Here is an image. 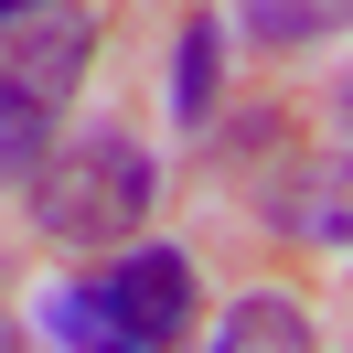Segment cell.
Wrapping results in <instances>:
<instances>
[{
	"mask_svg": "<svg viewBox=\"0 0 353 353\" xmlns=\"http://www.w3.org/2000/svg\"><path fill=\"white\" fill-rule=\"evenodd\" d=\"M343 11H353V0H236V32L257 54H300V43H321Z\"/></svg>",
	"mask_w": 353,
	"mask_h": 353,
	"instance_id": "52a82bcc",
	"label": "cell"
},
{
	"mask_svg": "<svg viewBox=\"0 0 353 353\" xmlns=\"http://www.w3.org/2000/svg\"><path fill=\"white\" fill-rule=\"evenodd\" d=\"M86 54H97V22L75 0H22V11H0V86L32 97V108L65 118V97L86 86Z\"/></svg>",
	"mask_w": 353,
	"mask_h": 353,
	"instance_id": "7a4b0ae2",
	"label": "cell"
},
{
	"mask_svg": "<svg viewBox=\"0 0 353 353\" xmlns=\"http://www.w3.org/2000/svg\"><path fill=\"white\" fill-rule=\"evenodd\" d=\"M214 343H225V353H257V343H268V353H310L321 332H310V310L289 300V289H246V300L214 321Z\"/></svg>",
	"mask_w": 353,
	"mask_h": 353,
	"instance_id": "5b68a950",
	"label": "cell"
},
{
	"mask_svg": "<svg viewBox=\"0 0 353 353\" xmlns=\"http://www.w3.org/2000/svg\"><path fill=\"white\" fill-rule=\"evenodd\" d=\"M214 75H225V22H193L182 54H172V118H182V129L214 118Z\"/></svg>",
	"mask_w": 353,
	"mask_h": 353,
	"instance_id": "9c48e42d",
	"label": "cell"
},
{
	"mask_svg": "<svg viewBox=\"0 0 353 353\" xmlns=\"http://www.w3.org/2000/svg\"><path fill=\"white\" fill-rule=\"evenodd\" d=\"M0 343H11V310H0Z\"/></svg>",
	"mask_w": 353,
	"mask_h": 353,
	"instance_id": "30bf717a",
	"label": "cell"
},
{
	"mask_svg": "<svg viewBox=\"0 0 353 353\" xmlns=\"http://www.w3.org/2000/svg\"><path fill=\"white\" fill-rule=\"evenodd\" d=\"M32 332L65 343V353H129V343H118V321H108V300H97V279L43 289V300H32Z\"/></svg>",
	"mask_w": 353,
	"mask_h": 353,
	"instance_id": "8992f818",
	"label": "cell"
},
{
	"mask_svg": "<svg viewBox=\"0 0 353 353\" xmlns=\"http://www.w3.org/2000/svg\"><path fill=\"white\" fill-rule=\"evenodd\" d=\"M343 118H353V97H343Z\"/></svg>",
	"mask_w": 353,
	"mask_h": 353,
	"instance_id": "7c38bea8",
	"label": "cell"
},
{
	"mask_svg": "<svg viewBox=\"0 0 353 353\" xmlns=\"http://www.w3.org/2000/svg\"><path fill=\"white\" fill-rule=\"evenodd\" d=\"M54 139H65V118L0 86V193H22V182L43 172V150H54Z\"/></svg>",
	"mask_w": 353,
	"mask_h": 353,
	"instance_id": "ba28073f",
	"label": "cell"
},
{
	"mask_svg": "<svg viewBox=\"0 0 353 353\" xmlns=\"http://www.w3.org/2000/svg\"><path fill=\"white\" fill-rule=\"evenodd\" d=\"M97 300H108V321H118L129 353H161V343L193 332L203 289H193V257H182V246H129V257L97 279Z\"/></svg>",
	"mask_w": 353,
	"mask_h": 353,
	"instance_id": "3957f363",
	"label": "cell"
},
{
	"mask_svg": "<svg viewBox=\"0 0 353 353\" xmlns=\"http://www.w3.org/2000/svg\"><path fill=\"white\" fill-rule=\"evenodd\" d=\"M0 11H22V0H0Z\"/></svg>",
	"mask_w": 353,
	"mask_h": 353,
	"instance_id": "8fae6325",
	"label": "cell"
},
{
	"mask_svg": "<svg viewBox=\"0 0 353 353\" xmlns=\"http://www.w3.org/2000/svg\"><path fill=\"white\" fill-rule=\"evenodd\" d=\"M32 193V225H43L54 246H129L139 225H150V193H161V161L139 150V129H118V118H97V129L54 139L43 172L22 182Z\"/></svg>",
	"mask_w": 353,
	"mask_h": 353,
	"instance_id": "6da1fadb",
	"label": "cell"
},
{
	"mask_svg": "<svg viewBox=\"0 0 353 353\" xmlns=\"http://www.w3.org/2000/svg\"><path fill=\"white\" fill-rule=\"evenodd\" d=\"M268 214H279L300 246H353V139L321 150V161H300V172L268 193Z\"/></svg>",
	"mask_w": 353,
	"mask_h": 353,
	"instance_id": "277c9868",
	"label": "cell"
}]
</instances>
